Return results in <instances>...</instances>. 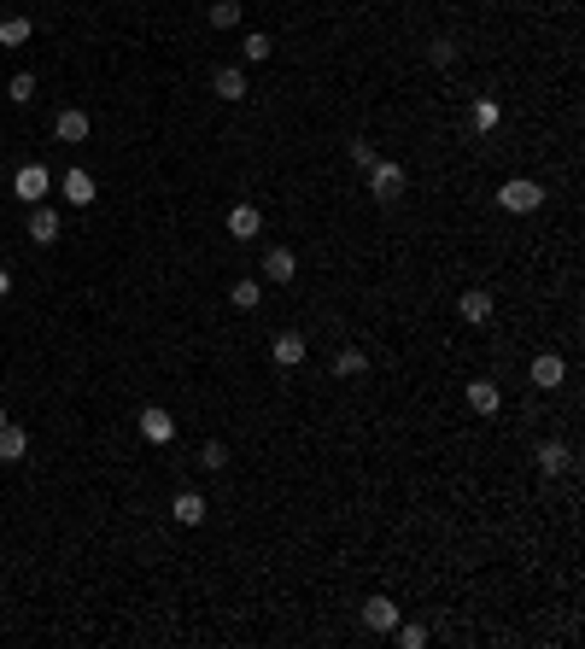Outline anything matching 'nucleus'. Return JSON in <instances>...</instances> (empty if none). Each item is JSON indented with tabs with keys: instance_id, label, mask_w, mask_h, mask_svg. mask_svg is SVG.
Returning <instances> with one entry per match:
<instances>
[{
	"instance_id": "f257e3e1",
	"label": "nucleus",
	"mask_w": 585,
	"mask_h": 649,
	"mask_svg": "<svg viewBox=\"0 0 585 649\" xmlns=\"http://www.w3.org/2000/svg\"><path fill=\"white\" fill-rule=\"evenodd\" d=\"M497 205L515 211V217H527V211H539V205H544V187H539V182H527V176H515V182L497 187Z\"/></svg>"
},
{
	"instance_id": "f03ea898",
	"label": "nucleus",
	"mask_w": 585,
	"mask_h": 649,
	"mask_svg": "<svg viewBox=\"0 0 585 649\" xmlns=\"http://www.w3.org/2000/svg\"><path fill=\"white\" fill-rule=\"evenodd\" d=\"M404 165H387V158H375V165H369V193L381 199V205H392L398 193H404Z\"/></svg>"
},
{
	"instance_id": "7ed1b4c3",
	"label": "nucleus",
	"mask_w": 585,
	"mask_h": 649,
	"mask_svg": "<svg viewBox=\"0 0 585 649\" xmlns=\"http://www.w3.org/2000/svg\"><path fill=\"white\" fill-rule=\"evenodd\" d=\"M47 187H53V176H47V165H24L18 176H12V193L24 199V205H42Z\"/></svg>"
},
{
	"instance_id": "20e7f679",
	"label": "nucleus",
	"mask_w": 585,
	"mask_h": 649,
	"mask_svg": "<svg viewBox=\"0 0 585 649\" xmlns=\"http://www.w3.org/2000/svg\"><path fill=\"white\" fill-rule=\"evenodd\" d=\"M141 439L146 445H170V439H176V416H170L165 404H146L141 409Z\"/></svg>"
},
{
	"instance_id": "39448f33",
	"label": "nucleus",
	"mask_w": 585,
	"mask_h": 649,
	"mask_svg": "<svg viewBox=\"0 0 585 649\" xmlns=\"http://www.w3.org/2000/svg\"><path fill=\"white\" fill-rule=\"evenodd\" d=\"M568 381V363L556 352H539L533 357V386H539V392H556V386Z\"/></svg>"
},
{
	"instance_id": "423d86ee",
	"label": "nucleus",
	"mask_w": 585,
	"mask_h": 649,
	"mask_svg": "<svg viewBox=\"0 0 585 649\" xmlns=\"http://www.w3.org/2000/svg\"><path fill=\"white\" fill-rule=\"evenodd\" d=\"M305 352H310V345H305V334H293V328L269 340V357H276L281 369H298V363H305Z\"/></svg>"
},
{
	"instance_id": "0eeeda50",
	"label": "nucleus",
	"mask_w": 585,
	"mask_h": 649,
	"mask_svg": "<svg viewBox=\"0 0 585 649\" xmlns=\"http://www.w3.org/2000/svg\"><path fill=\"white\" fill-rule=\"evenodd\" d=\"M24 234H30L35 246H53L59 240V211L53 205H30V229H24Z\"/></svg>"
},
{
	"instance_id": "6e6552de",
	"label": "nucleus",
	"mask_w": 585,
	"mask_h": 649,
	"mask_svg": "<svg viewBox=\"0 0 585 649\" xmlns=\"http://www.w3.org/2000/svg\"><path fill=\"white\" fill-rule=\"evenodd\" d=\"M298 276V258L288 252V246H269L264 252V281H276V287H288Z\"/></svg>"
},
{
	"instance_id": "1a4fd4ad",
	"label": "nucleus",
	"mask_w": 585,
	"mask_h": 649,
	"mask_svg": "<svg viewBox=\"0 0 585 649\" xmlns=\"http://www.w3.org/2000/svg\"><path fill=\"white\" fill-rule=\"evenodd\" d=\"M53 135H59V141H65V146H77V141H89V111H77V106H65V111H59V118H53Z\"/></svg>"
},
{
	"instance_id": "9d476101",
	"label": "nucleus",
	"mask_w": 585,
	"mask_h": 649,
	"mask_svg": "<svg viewBox=\"0 0 585 649\" xmlns=\"http://www.w3.org/2000/svg\"><path fill=\"white\" fill-rule=\"evenodd\" d=\"M229 234L234 240H258V234H264V211L258 205H234L229 211Z\"/></svg>"
},
{
	"instance_id": "9b49d317",
	"label": "nucleus",
	"mask_w": 585,
	"mask_h": 649,
	"mask_svg": "<svg viewBox=\"0 0 585 649\" xmlns=\"http://www.w3.org/2000/svg\"><path fill=\"white\" fill-rule=\"evenodd\" d=\"M457 316L475 322V328H480V322H492V293H486V287H468V293L457 298Z\"/></svg>"
},
{
	"instance_id": "f8f14e48",
	"label": "nucleus",
	"mask_w": 585,
	"mask_h": 649,
	"mask_svg": "<svg viewBox=\"0 0 585 649\" xmlns=\"http://www.w3.org/2000/svg\"><path fill=\"white\" fill-rule=\"evenodd\" d=\"M59 187H65V199H71L77 211H82V205H94V193H99V187H94V176H89L82 165H77V170H65V182H59Z\"/></svg>"
},
{
	"instance_id": "ddd939ff",
	"label": "nucleus",
	"mask_w": 585,
	"mask_h": 649,
	"mask_svg": "<svg viewBox=\"0 0 585 649\" xmlns=\"http://www.w3.org/2000/svg\"><path fill=\"white\" fill-rule=\"evenodd\" d=\"M497 404H504L497 381H468V409H475V416H497Z\"/></svg>"
},
{
	"instance_id": "4468645a",
	"label": "nucleus",
	"mask_w": 585,
	"mask_h": 649,
	"mask_svg": "<svg viewBox=\"0 0 585 649\" xmlns=\"http://www.w3.org/2000/svg\"><path fill=\"white\" fill-rule=\"evenodd\" d=\"M363 620H369V632H392L398 626V603H392V597H369Z\"/></svg>"
},
{
	"instance_id": "2eb2a0df",
	"label": "nucleus",
	"mask_w": 585,
	"mask_h": 649,
	"mask_svg": "<svg viewBox=\"0 0 585 649\" xmlns=\"http://www.w3.org/2000/svg\"><path fill=\"white\" fill-rule=\"evenodd\" d=\"M24 451H30V433L18 421H0V463H18Z\"/></svg>"
},
{
	"instance_id": "dca6fc26",
	"label": "nucleus",
	"mask_w": 585,
	"mask_h": 649,
	"mask_svg": "<svg viewBox=\"0 0 585 649\" xmlns=\"http://www.w3.org/2000/svg\"><path fill=\"white\" fill-rule=\"evenodd\" d=\"M170 515H176V527H199V521H205V497H199V492H176Z\"/></svg>"
},
{
	"instance_id": "f3484780",
	"label": "nucleus",
	"mask_w": 585,
	"mask_h": 649,
	"mask_svg": "<svg viewBox=\"0 0 585 649\" xmlns=\"http://www.w3.org/2000/svg\"><path fill=\"white\" fill-rule=\"evenodd\" d=\"M539 468L556 480V474H568V468H574V451H568V445H539Z\"/></svg>"
},
{
	"instance_id": "a211bd4d",
	"label": "nucleus",
	"mask_w": 585,
	"mask_h": 649,
	"mask_svg": "<svg viewBox=\"0 0 585 649\" xmlns=\"http://www.w3.org/2000/svg\"><path fill=\"white\" fill-rule=\"evenodd\" d=\"M334 374H340V381H357V374H369V357L357 352V345H345V352L334 357Z\"/></svg>"
},
{
	"instance_id": "6ab92c4d",
	"label": "nucleus",
	"mask_w": 585,
	"mask_h": 649,
	"mask_svg": "<svg viewBox=\"0 0 585 649\" xmlns=\"http://www.w3.org/2000/svg\"><path fill=\"white\" fill-rule=\"evenodd\" d=\"M217 94L222 99H246V71L241 65H222L217 71Z\"/></svg>"
},
{
	"instance_id": "aec40b11",
	"label": "nucleus",
	"mask_w": 585,
	"mask_h": 649,
	"mask_svg": "<svg viewBox=\"0 0 585 649\" xmlns=\"http://www.w3.org/2000/svg\"><path fill=\"white\" fill-rule=\"evenodd\" d=\"M205 18L217 24V30H234V24H241V0H211Z\"/></svg>"
},
{
	"instance_id": "412c9836",
	"label": "nucleus",
	"mask_w": 585,
	"mask_h": 649,
	"mask_svg": "<svg viewBox=\"0 0 585 649\" xmlns=\"http://www.w3.org/2000/svg\"><path fill=\"white\" fill-rule=\"evenodd\" d=\"M30 35H35L30 18H6V24H0V47H24Z\"/></svg>"
},
{
	"instance_id": "4be33fe9",
	"label": "nucleus",
	"mask_w": 585,
	"mask_h": 649,
	"mask_svg": "<svg viewBox=\"0 0 585 649\" xmlns=\"http://www.w3.org/2000/svg\"><path fill=\"white\" fill-rule=\"evenodd\" d=\"M468 118H475V129L486 135V129H497V118H504V106H497V99H475V111H468Z\"/></svg>"
},
{
	"instance_id": "5701e85b",
	"label": "nucleus",
	"mask_w": 585,
	"mask_h": 649,
	"mask_svg": "<svg viewBox=\"0 0 585 649\" xmlns=\"http://www.w3.org/2000/svg\"><path fill=\"white\" fill-rule=\"evenodd\" d=\"M229 298H234V310H252L258 298H264V281H234V287H229Z\"/></svg>"
},
{
	"instance_id": "b1692460",
	"label": "nucleus",
	"mask_w": 585,
	"mask_h": 649,
	"mask_svg": "<svg viewBox=\"0 0 585 649\" xmlns=\"http://www.w3.org/2000/svg\"><path fill=\"white\" fill-rule=\"evenodd\" d=\"M6 99H12V106H30V99H35V77H30V71H18V77L6 82Z\"/></svg>"
},
{
	"instance_id": "393cba45",
	"label": "nucleus",
	"mask_w": 585,
	"mask_h": 649,
	"mask_svg": "<svg viewBox=\"0 0 585 649\" xmlns=\"http://www.w3.org/2000/svg\"><path fill=\"white\" fill-rule=\"evenodd\" d=\"M241 53L252 59V65H264V59L276 53V47H269V35H264V30H252V35H246V47H241Z\"/></svg>"
},
{
	"instance_id": "a878e982",
	"label": "nucleus",
	"mask_w": 585,
	"mask_h": 649,
	"mask_svg": "<svg viewBox=\"0 0 585 649\" xmlns=\"http://www.w3.org/2000/svg\"><path fill=\"white\" fill-rule=\"evenodd\" d=\"M428 59H433L439 71H445V65H457V42H445V35H439V42L428 47Z\"/></svg>"
},
{
	"instance_id": "bb28decb",
	"label": "nucleus",
	"mask_w": 585,
	"mask_h": 649,
	"mask_svg": "<svg viewBox=\"0 0 585 649\" xmlns=\"http://www.w3.org/2000/svg\"><path fill=\"white\" fill-rule=\"evenodd\" d=\"M375 158H381V153H375V141H352V165H357V170H369Z\"/></svg>"
},
{
	"instance_id": "cd10ccee",
	"label": "nucleus",
	"mask_w": 585,
	"mask_h": 649,
	"mask_svg": "<svg viewBox=\"0 0 585 649\" xmlns=\"http://www.w3.org/2000/svg\"><path fill=\"white\" fill-rule=\"evenodd\" d=\"M199 456H205V468H211V474H222V468H229V451H222L217 439H211V445H205V451H199Z\"/></svg>"
},
{
	"instance_id": "c85d7f7f",
	"label": "nucleus",
	"mask_w": 585,
	"mask_h": 649,
	"mask_svg": "<svg viewBox=\"0 0 585 649\" xmlns=\"http://www.w3.org/2000/svg\"><path fill=\"white\" fill-rule=\"evenodd\" d=\"M398 632V644H404V649H421V644H428V632H421V626H392Z\"/></svg>"
},
{
	"instance_id": "c756f323",
	"label": "nucleus",
	"mask_w": 585,
	"mask_h": 649,
	"mask_svg": "<svg viewBox=\"0 0 585 649\" xmlns=\"http://www.w3.org/2000/svg\"><path fill=\"white\" fill-rule=\"evenodd\" d=\"M12 293V276H6V269H0V298H6Z\"/></svg>"
},
{
	"instance_id": "7c9ffc66",
	"label": "nucleus",
	"mask_w": 585,
	"mask_h": 649,
	"mask_svg": "<svg viewBox=\"0 0 585 649\" xmlns=\"http://www.w3.org/2000/svg\"><path fill=\"white\" fill-rule=\"evenodd\" d=\"M0 421H12V416H6V409H0Z\"/></svg>"
}]
</instances>
